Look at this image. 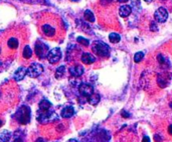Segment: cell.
I'll list each match as a JSON object with an SVG mask.
<instances>
[{"label": "cell", "mask_w": 172, "mask_h": 142, "mask_svg": "<svg viewBox=\"0 0 172 142\" xmlns=\"http://www.w3.org/2000/svg\"><path fill=\"white\" fill-rule=\"evenodd\" d=\"M15 117L20 124H27L30 120V108L26 105L21 106L16 111Z\"/></svg>", "instance_id": "cell-1"}, {"label": "cell", "mask_w": 172, "mask_h": 142, "mask_svg": "<svg viewBox=\"0 0 172 142\" xmlns=\"http://www.w3.org/2000/svg\"><path fill=\"white\" fill-rule=\"evenodd\" d=\"M92 50L94 51V53L101 56V57H108V56H109V53H110L109 46L102 41L94 42L93 46H92Z\"/></svg>", "instance_id": "cell-2"}, {"label": "cell", "mask_w": 172, "mask_h": 142, "mask_svg": "<svg viewBox=\"0 0 172 142\" xmlns=\"http://www.w3.org/2000/svg\"><path fill=\"white\" fill-rule=\"evenodd\" d=\"M58 119V116L56 112L54 111H42V113L40 114V116H38L37 120L42 124H48V123H52L54 121H56Z\"/></svg>", "instance_id": "cell-3"}, {"label": "cell", "mask_w": 172, "mask_h": 142, "mask_svg": "<svg viewBox=\"0 0 172 142\" xmlns=\"http://www.w3.org/2000/svg\"><path fill=\"white\" fill-rule=\"evenodd\" d=\"M44 72V66L39 63H32L29 67L27 68V75L31 78H36Z\"/></svg>", "instance_id": "cell-4"}, {"label": "cell", "mask_w": 172, "mask_h": 142, "mask_svg": "<svg viewBox=\"0 0 172 142\" xmlns=\"http://www.w3.org/2000/svg\"><path fill=\"white\" fill-rule=\"evenodd\" d=\"M34 51H35V54L37 55L38 58H46L48 56V46L46 45V43L44 42H39L38 41L37 43L35 44V47H34Z\"/></svg>", "instance_id": "cell-5"}, {"label": "cell", "mask_w": 172, "mask_h": 142, "mask_svg": "<svg viewBox=\"0 0 172 142\" xmlns=\"http://www.w3.org/2000/svg\"><path fill=\"white\" fill-rule=\"evenodd\" d=\"M46 58H48V60L52 64L56 63L57 61H59V59L61 58V48L56 47V48H52V50H50L48 53V56H46Z\"/></svg>", "instance_id": "cell-6"}, {"label": "cell", "mask_w": 172, "mask_h": 142, "mask_svg": "<svg viewBox=\"0 0 172 142\" xmlns=\"http://www.w3.org/2000/svg\"><path fill=\"white\" fill-rule=\"evenodd\" d=\"M154 18L157 22L163 23V22L166 21L167 18H168V11H167L164 7H159L158 9L155 11Z\"/></svg>", "instance_id": "cell-7"}, {"label": "cell", "mask_w": 172, "mask_h": 142, "mask_svg": "<svg viewBox=\"0 0 172 142\" xmlns=\"http://www.w3.org/2000/svg\"><path fill=\"white\" fill-rule=\"evenodd\" d=\"M79 91L83 96L90 97L94 93V88L91 84L88 83H82L79 85Z\"/></svg>", "instance_id": "cell-8"}, {"label": "cell", "mask_w": 172, "mask_h": 142, "mask_svg": "<svg viewBox=\"0 0 172 142\" xmlns=\"http://www.w3.org/2000/svg\"><path fill=\"white\" fill-rule=\"evenodd\" d=\"M85 72V69L82 65H75V66H71L69 68V73L73 75V77H80L84 74Z\"/></svg>", "instance_id": "cell-9"}, {"label": "cell", "mask_w": 172, "mask_h": 142, "mask_svg": "<svg viewBox=\"0 0 172 142\" xmlns=\"http://www.w3.org/2000/svg\"><path fill=\"white\" fill-rule=\"evenodd\" d=\"M26 74H27V68L19 67L16 70L15 74H14V79H15L16 81H21L22 79H24Z\"/></svg>", "instance_id": "cell-10"}, {"label": "cell", "mask_w": 172, "mask_h": 142, "mask_svg": "<svg viewBox=\"0 0 172 142\" xmlns=\"http://www.w3.org/2000/svg\"><path fill=\"white\" fill-rule=\"evenodd\" d=\"M131 12H132V7L130 5H126V4L122 5L119 9V14H120L121 17H128L131 14Z\"/></svg>", "instance_id": "cell-11"}, {"label": "cell", "mask_w": 172, "mask_h": 142, "mask_svg": "<svg viewBox=\"0 0 172 142\" xmlns=\"http://www.w3.org/2000/svg\"><path fill=\"white\" fill-rule=\"evenodd\" d=\"M41 29H42V32H44L46 36H48V37H52V36L56 34V29H54L52 25H50V24H44V25H42Z\"/></svg>", "instance_id": "cell-12"}, {"label": "cell", "mask_w": 172, "mask_h": 142, "mask_svg": "<svg viewBox=\"0 0 172 142\" xmlns=\"http://www.w3.org/2000/svg\"><path fill=\"white\" fill-rule=\"evenodd\" d=\"M61 114L63 118H69V117H71L75 114V109H73V106H67L65 108H63Z\"/></svg>", "instance_id": "cell-13"}, {"label": "cell", "mask_w": 172, "mask_h": 142, "mask_svg": "<svg viewBox=\"0 0 172 142\" xmlns=\"http://www.w3.org/2000/svg\"><path fill=\"white\" fill-rule=\"evenodd\" d=\"M95 60H96L95 56H94L93 54L89 53V52H85V53L82 55V61L85 64H92L95 62Z\"/></svg>", "instance_id": "cell-14"}, {"label": "cell", "mask_w": 172, "mask_h": 142, "mask_svg": "<svg viewBox=\"0 0 172 142\" xmlns=\"http://www.w3.org/2000/svg\"><path fill=\"white\" fill-rule=\"evenodd\" d=\"M100 99H101V97H100V95L97 94V93H93L91 96L88 97V101H89V103L92 105H97L98 103L100 102Z\"/></svg>", "instance_id": "cell-15"}, {"label": "cell", "mask_w": 172, "mask_h": 142, "mask_svg": "<svg viewBox=\"0 0 172 142\" xmlns=\"http://www.w3.org/2000/svg\"><path fill=\"white\" fill-rule=\"evenodd\" d=\"M11 138V132L8 130H3L0 132V142H8Z\"/></svg>", "instance_id": "cell-16"}, {"label": "cell", "mask_w": 172, "mask_h": 142, "mask_svg": "<svg viewBox=\"0 0 172 142\" xmlns=\"http://www.w3.org/2000/svg\"><path fill=\"white\" fill-rule=\"evenodd\" d=\"M50 106H52V103L48 100H46V99H44L39 102V108L41 111H48L50 108Z\"/></svg>", "instance_id": "cell-17"}, {"label": "cell", "mask_w": 172, "mask_h": 142, "mask_svg": "<svg viewBox=\"0 0 172 142\" xmlns=\"http://www.w3.org/2000/svg\"><path fill=\"white\" fill-rule=\"evenodd\" d=\"M22 55L25 59H29L30 57L32 56V50L31 48L29 47L28 45H26L25 47L23 48V52H22Z\"/></svg>", "instance_id": "cell-18"}, {"label": "cell", "mask_w": 172, "mask_h": 142, "mask_svg": "<svg viewBox=\"0 0 172 142\" xmlns=\"http://www.w3.org/2000/svg\"><path fill=\"white\" fill-rule=\"evenodd\" d=\"M84 17H85V19L89 22L95 21V16H94L93 12H92L91 10H86L85 13H84Z\"/></svg>", "instance_id": "cell-19"}, {"label": "cell", "mask_w": 172, "mask_h": 142, "mask_svg": "<svg viewBox=\"0 0 172 142\" xmlns=\"http://www.w3.org/2000/svg\"><path fill=\"white\" fill-rule=\"evenodd\" d=\"M7 45H8V47L11 48V49H16V48L18 47V40L14 37L10 38L7 42Z\"/></svg>", "instance_id": "cell-20"}, {"label": "cell", "mask_w": 172, "mask_h": 142, "mask_svg": "<svg viewBox=\"0 0 172 142\" xmlns=\"http://www.w3.org/2000/svg\"><path fill=\"white\" fill-rule=\"evenodd\" d=\"M109 40L112 42V43H118V42L121 40V36L119 35L118 33H115V32H113V33H110Z\"/></svg>", "instance_id": "cell-21"}, {"label": "cell", "mask_w": 172, "mask_h": 142, "mask_svg": "<svg viewBox=\"0 0 172 142\" xmlns=\"http://www.w3.org/2000/svg\"><path fill=\"white\" fill-rule=\"evenodd\" d=\"M65 67L63 65L57 67L56 70V78H57V79L61 78V77L63 76V74H65Z\"/></svg>", "instance_id": "cell-22"}, {"label": "cell", "mask_w": 172, "mask_h": 142, "mask_svg": "<svg viewBox=\"0 0 172 142\" xmlns=\"http://www.w3.org/2000/svg\"><path fill=\"white\" fill-rule=\"evenodd\" d=\"M77 41L79 42L80 44L84 45V46H89V44H90L89 39H87V38H84V37H81V36H79V37L77 38Z\"/></svg>", "instance_id": "cell-23"}, {"label": "cell", "mask_w": 172, "mask_h": 142, "mask_svg": "<svg viewBox=\"0 0 172 142\" xmlns=\"http://www.w3.org/2000/svg\"><path fill=\"white\" fill-rule=\"evenodd\" d=\"M143 57H144V53H143V52H141V51L137 52V53L134 55V61L136 62V63H139V62L143 59Z\"/></svg>", "instance_id": "cell-24"}, {"label": "cell", "mask_w": 172, "mask_h": 142, "mask_svg": "<svg viewBox=\"0 0 172 142\" xmlns=\"http://www.w3.org/2000/svg\"><path fill=\"white\" fill-rule=\"evenodd\" d=\"M121 115H122L123 117H125V118H129V117L131 116L130 113H128L127 111H125V110H123L122 112H121Z\"/></svg>", "instance_id": "cell-25"}, {"label": "cell", "mask_w": 172, "mask_h": 142, "mask_svg": "<svg viewBox=\"0 0 172 142\" xmlns=\"http://www.w3.org/2000/svg\"><path fill=\"white\" fill-rule=\"evenodd\" d=\"M154 139H155V141H156V142H162V139H161V137H160V135H159V134H155L154 135Z\"/></svg>", "instance_id": "cell-26"}, {"label": "cell", "mask_w": 172, "mask_h": 142, "mask_svg": "<svg viewBox=\"0 0 172 142\" xmlns=\"http://www.w3.org/2000/svg\"><path fill=\"white\" fill-rule=\"evenodd\" d=\"M151 30H152V31H156V30H158V28H157L155 22H152V23H151Z\"/></svg>", "instance_id": "cell-27"}, {"label": "cell", "mask_w": 172, "mask_h": 142, "mask_svg": "<svg viewBox=\"0 0 172 142\" xmlns=\"http://www.w3.org/2000/svg\"><path fill=\"white\" fill-rule=\"evenodd\" d=\"M142 142H150V138L148 136H144L142 139Z\"/></svg>", "instance_id": "cell-28"}, {"label": "cell", "mask_w": 172, "mask_h": 142, "mask_svg": "<svg viewBox=\"0 0 172 142\" xmlns=\"http://www.w3.org/2000/svg\"><path fill=\"white\" fill-rule=\"evenodd\" d=\"M168 133L172 135V125H169L168 126Z\"/></svg>", "instance_id": "cell-29"}, {"label": "cell", "mask_w": 172, "mask_h": 142, "mask_svg": "<svg viewBox=\"0 0 172 142\" xmlns=\"http://www.w3.org/2000/svg\"><path fill=\"white\" fill-rule=\"evenodd\" d=\"M35 142H44V139H42V138H38Z\"/></svg>", "instance_id": "cell-30"}, {"label": "cell", "mask_w": 172, "mask_h": 142, "mask_svg": "<svg viewBox=\"0 0 172 142\" xmlns=\"http://www.w3.org/2000/svg\"><path fill=\"white\" fill-rule=\"evenodd\" d=\"M128 0H118V2H120V3H125V2H127Z\"/></svg>", "instance_id": "cell-31"}, {"label": "cell", "mask_w": 172, "mask_h": 142, "mask_svg": "<svg viewBox=\"0 0 172 142\" xmlns=\"http://www.w3.org/2000/svg\"><path fill=\"white\" fill-rule=\"evenodd\" d=\"M67 142H78V140H77V139H69Z\"/></svg>", "instance_id": "cell-32"}, {"label": "cell", "mask_w": 172, "mask_h": 142, "mask_svg": "<svg viewBox=\"0 0 172 142\" xmlns=\"http://www.w3.org/2000/svg\"><path fill=\"white\" fill-rule=\"evenodd\" d=\"M145 2H147V3H150V2H152L153 0H144Z\"/></svg>", "instance_id": "cell-33"}, {"label": "cell", "mask_w": 172, "mask_h": 142, "mask_svg": "<svg viewBox=\"0 0 172 142\" xmlns=\"http://www.w3.org/2000/svg\"><path fill=\"white\" fill-rule=\"evenodd\" d=\"M14 142H22V141H21V140H19V139H16V140L14 141Z\"/></svg>", "instance_id": "cell-34"}, {"label": "cell", "mask_w": 172, "mask_h": 142, "mask_svg": "<svg viewBox=\"0 0 172 142\" xmlns=\"http://www.w3.org/2000/svg\"><path fill=\"white\" fill-rule=\"evenodd\" d=\"M1 125H2V121L0 120V126H1Z\"/></svg>", "instance_id": "cell-35"}, {"label": "cell", "mask_w": 172, "mask_h": 142, "mask_svg": "<svg viewBox=\"0 0 172 142\" xmlns=\"http://www.w3.org/2000/svg\"><path fill=\"white\" fill-rule=\"evenodd\" d=\"M71 1H75V2H77V1H79V0H71Z\"/></svg>", "instance_id": "cell-36"}, {"label": "cell", "mask_w": 172, "mask_h": 142, "mask_svg": "<svg viewBox=\"0 0 172 142\" xmlns=\"http://www.w3.org/2000/svg\"><path fill=\"white\" fill-rule=\"evenodd\" d=\"M0 64H1V61H0Z\"/></svg>", "instance_id": "cell-37"}, {"label": "cell", "mask_w": 172, "mask_h": 142, "mask_svg": "<svg viewBox=\"0 0 172 142\" xmlns=\"http://www.w3.org/2000/svg\"><path fill=\"white\" fill-rule=\"evenodd\" d=\"M0 52H1V50H0Z\"/></svg>", "instance_id": "cell-38"}]
</instances>
